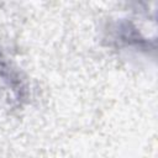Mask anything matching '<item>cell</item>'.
Returning a JSON list of instances; mask_svg holds the SVG:
<instances>
[{"label":"cell","instance_id":"6da1fadb","mask_svg":"<svg viewBox=\"0 0 158 158\" xmlns=\"http://www.w3.org/2000/svg\"><path fill=\"white\" fill-rule=\"evenodd\" d=\"M109 40H111L116 47H136L139 49L148 48L147 40L142 37L136 26L127 20H120L112 23L109 30Z\"/></svg>","mask_w":158,"mask_h":158}]
</instances>
